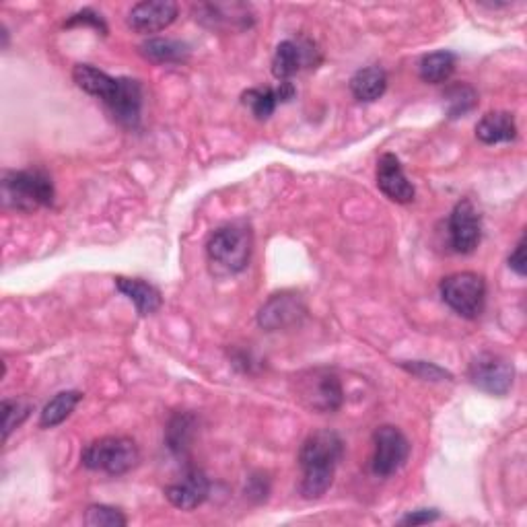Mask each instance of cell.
<instances>
[{"label": "cell", "mask_w": 527, "mask_h": 527, "mask_svg": "<svg viewBox=\"0 0 527 527\" xmlns=\"http://www.w3.org/2000/svg\"><path fill=\"white\" fill-rule=\"evenodd\" d=\"M248 495L254 499H258V501H262V499H266V495H268V480H266V476H262V474H258V476H252L250 478V486H248Z\"/></svg>", "instance_id": "obj_33"}, {"label": "cell", "mask_w": 527, "mask_h": 527, "mask_svg": "<svg viewBox=\"0 0 527 527\" xmlns=\"http://www.w3.org/2000/svg\"><path fill=\"white\" fill-rule=\"evenodd\" d=\"M297 89L293 87L291 81H283L278 83V87H258V89H250L241 95V103L248 108L256 120H268L278 103H287L295 97Z\"/></svg>", "instance_id": "obj_17"}, {"label": "cell", "mask_w": 527, "mask_h": 527, "mask_svg": "<svg viewBox=\"0 0 527 527\" xmlns=\"http://www.w3.org/2000/svg\"><path fill=\"white\" fill-rule=\"evenodd\" d=\"M468 375L474 388L480 392L503 398L513 388L515 369L505 357L497 353H482L470 363Z\"/></svg>", "instance_id": "obj_7"}, {"label": "cell", "mask_w": 527, "mask_h": 527, "mask_svg": "<svg viewBox=\"0 0 527 527\" xmlns=\"http://www.w3.org/2000/svg\"><path fill=\"white\" fill-rule=\"evenodd\" d=\"M377 188L398 204H408L416 196L414 186L408 182L402 163L394 153H385L377 161Z\"/></svg>", "instance_id": "obj_15"}, {"label": "cell", "mask_w": 527, "mask_h": 527, "mask_svg": "<svg viewBox=\"0 0 527 527\" xmlns=\"http://www.w3.org/2000/svg\"><path fill=\"white\" fill-rule=\"evenodd\" d=\"M509 268L517 274V276H525L527 272V258H525V235H521L519 243L515 245L513 254L509 256Z\"/></svg>", "instance_id": "obj_31"}, {"label": "cell", "mask_w": 527, "mask_h": 527, "mask_svg": "<svg viewBox=\"0 0 527 527\" xmlns=\"http://www.w3.org/2000/svg\"><path fill=\"white\" fill-rule=\"evenodd\" d=\"M385 89H388V75L381 66H367L355 73L350 79V93L355 95L357 101L373 103L383 97Z\"/></svg>", "instance_id": "obj_20"}, {"label": "cell", "mask_w": 527, "mask_h": 527, "mask_svg": "<svg viewBox=\"0 0 527 527\" xmlns=\"http://www.w3.org/2000/svg\"><path fill=\"white\" fill-rule=\"evenodd\" d=\"M342 455L344 441L330 429L315 431L303 441L299 451V466L303 472L299 490L303 499L315 501L328 493Z\"/></svg>", "instance_id": "obj_1"}, {"label": "cell", "mask_w": 527, "mask_h": 527, "mask_svg": "<svg viewBox=\"0 0 527 527\" xmlns=\"http://www.w3.org/2000/svg\"><path fill=\"white\" fill-rule=\"evenodd\" d=\"M103 103L118 124L124 128H136L140 122V110H143V87L136 79L118 77L110 97Z\"/></svg>", "instance_id": "obj_12"}, {"label": "cell", "mask_w": 527, "mask_h": 527, "mask_svg": "<svg viewBox=\"0 0 527 527\" xmlns=\"http://www.w3.org/2000/svg\"><path fill=\"white\" fill-rule=\"evenodd\" d=\"M295 398L313 412H336L344 402L340 377L330 369H309L293 379Z\"/></svg>", "instance_id": "obj_5"}, {"label": "cell", "mask_w": 527, "mask_h": 527, "mask_svg": "<svg viewBox=\"0 0 527 527\" xmlns=\"http://www.w3.org/2000/svg\"><path fill=\"white\" fill-rule=\"evenodd\" d=\"M83 25L93 27V29H97L99 33H108V25L103 23L101 15H97V13L91 11V9H83V11L75 13L73 17H70V19L64 23V27H68V29H70V27H83Z\"/></svg>", "instance_id": "obj_30"}, {"label": "cell", "mask_w": 527, "mask_h": 527, "mask_svg": "<svg viewBox=\"0 0 527 527\" xmlns=\"http://www.w3.org/2000/svg\"><path fill=\"white\" fill-rule=\"evenodd\" d=\"M194 435H196V416L190 412H178L169 420L167 431H165L167 447L171 449L173 455L184 458L192 447Z\"/></svg>", "instance_id": "obj_21"}, {"label": "cell", "mask_w": 527, "mask_h": 527, "mask_svg": "<svg viewBox=\"0 0 527 527\" xmlns=\"http://www.w3.org/2000/svg\"><path fill=\"white\" fill-rule=\"evenodd\" d=\"M83 400V394L81 392H75V390H68V392H60L56 394L48 404L46 408L42 410V416H40V427L42 429H54L58 425H62L64 420L75 412V408L79 406V402Z\"/></svg>", "instance_id": "obj_25"}, {"label": "cell", "mask_w": 527, "mask_h": 527, "mask_svg": "<svg viewBox=\"0 0 527 527\" xmlns=\"http://www.w3.org/2000/svg\"><path fill=\"white\" fill-rule=\"evenodd\" d=\"M52 178L42 169L5 171L3 175V204L17 213H35L38 208L54 204Z\"/></svg>", "instance_id": "obj_2"}, {"label": "cell", "mask_w": 527, "mask_h": 527, "mask_svg": "<svg viewBox=\"0 0 527 527\" xmlns=\"http://www.w3.org/2000/svg\"><path fill=\"white\" fill-rule=\"evenodd\" d=\"M482 241V217L476 206L464 198L449 215V243L453 252L472 254Z\"/></svg>", "instance_id": "obj_10"}, {"label": "cell", "mask_w": 527, "mask_h": 527, "mask_svg": "<svg viewBox=\"0 0 527 527\" xmlns=\"http://www.w3.org/2000/svg\"><path fill=\"white\" fill-rule=\"evenodd\" d=\"M322 62V54L311 40H285L276 46L272 58V75L283 83L291 81L303 68H315Z\"/></svg>", "instance_id": "obj_9"}, {"label": "cell", "mask_w": 527, "mask_h": 527, "mask_svg": "<svg viewBox=\"0 0 527 527\" xmlns=\"http://www.w3.org/2000/svg\"><path fill=\"white\" fill-rule=\"evenodd\" d=\"M81 462L91 472L122 476L136 468L140 451L130 437H101L83 449Z\"/></svg>", "instance_id": "obj_3"}, {"label": "cell", "mask_w": 527, "mask_h": 527, "mask_svg": "<svg viewBox=\"0 0 527 527\" xmlns=\"http://www.w3.org/2000/svg\"><path fill=\"white\" fill-rule=\"evenodd\" d=\"M375 453H373V472L381 478L394 476L400 472L410 455V443L406 435L392 425L379 427L373 435Z\"/></svg>", "instance_id": "obj_8"}, {"label": "cell", "mask_w": 527, "mask_h": 527, "mask_svg": "<svg viewBox=\"0 0 527 527\" xmlns=\"http://www.w3.org/2000/svg\"><path fill=\"white\" fill-rule=\"evenodd\" d=\"M455 64H458V56L449 50H439L423 56V60L418 64V75L425 83L441 85L451 79Z\"/></svg>", "instance_id": "obj_22"}, {"label": "cell", "mask_w": 527, "mask_h": 527, "mask_svg": "<svg viewBox=\"0 0 527 527\" xmlns=\"http://www.w3.org/2000/svg\"><path fill=\"white\" fill-rule=\"evenodd\" d=\"M210 493V482L206 474L198 468H190L180 482H173L165 488L167 501L182 511H194L200 507Z\"/></svg>", "instance_id": "obj_16"}, {"label": "cell", "mask_w": 527, "mask_h": 527, "mask_svg": "<svg viewBox=\"0 0 527 527\" xmlns=\"http://www.w3.org/2000/svg\"><path fill=\"white\" fill-rule=\"evenodd\" d=\"M439 519V511L437 509H416L412 513H408L406 517L400 519V525H425L431 521Z\"/></svg>", "instance_id": "obj_32"}, {"label": "cell", "mask_w": 527, "mask_h": 527, "mask_svg": "<svg viewBox=\"0 0 527 527\" xmlns=\"http://www.w3.org/2000/svg\"><path fill=\"white\" fill-rule=\"evenodd\" d=\"M476 136L484 145L511 143L517 138V124L509 112H488L476 124Z\"/></svg>", "instance_id": "obj_19"}, {"label": "cell", "mask_w": 527, "mask_h": 527, "mask_svg": "<svg viewBox=\"0 0 527 527\" xmlns=\"http://www.w3.org/2000/svg\"><path fill=\"white\" fill-rule=\"evenodd\" d=\"M73 79L77 83L79 89H83L85 93L99 97L101 101H105L116 85V79L110 77L108 73H103V70L91 66V64H77L73 70Z\"/></svg>", "instance_id": "obj_24"}, {"label": "cell", "mask_w": 527, "mask_h": 527, "mask_svg": "<svg viewBox=\"0 0 527 527\" xmlns=\"http://www.w3.org/2000/svg\"><path fill=\"white\" fill-rule=\"evenodd\" d=\"M305 311V303L297 293H276L262 305L258 313V324L268 332L287 330L303 320Z\"/></svg>", "instance_id": "obj_11"}, {"label": "cell", "mask_w": 527, "mask_h": 527, "mask_svg": "<svg viewBox=\"0 0 527 527\" xmlns=\"http://www.w3.org/2000/svg\"><path fill=\"white\" fill-rule=\"evenodd\" d=\"M180 7L173 0H145L128 13V27L136 33H159L178 19Z\"/></svg>", "instance_id": "obj_13"}, {"label": "cell", "mask_w": 527, "mask_h": 527, "mask_svg": "<svg viewBox=\"0 0 527 527\" xmlns=\"http://www.w3.org/2000/svg\"><path fill=\"white\" fill-rule=\"evenodd\" d=\"M254 248V237L250 227L245 225H225L210 233L206 243V254L210 262L219 264L231 274L248 268Z\"/></svg>", "instance_id": "obj_4"}, {"label": "cell", "mask_w": 527, "mask_h": 527, "mask_svg": "<svg viewBox=\"0 0 527 527\" xmlns=\"http://www.w3.org/2000/svg\"><path fill=\"white\" fill-rule=\"evenodd\" d=\"M85 523L89 527H124L128 519L122 515L120 509L108 505H91L85 515Z\"/></svg>", "instance_id": "obj_28"}, {"label": "cell", "mask_w": 527, "mask_h": 527, "mask_svg": "<svg viewBox=\"0 0 527 527\" xmlns=\"http://www.w3.org/2000/svg\"><path fill=\"white\" fill-rule=\"evenodd\" d=\"M402 369L416 375L418 379H423V381H451L453 379V375L449 371H445L443 367H439L435 363H425V361L402 363Z\"/></svg>", "instance_id": "obj_29"}, {"label": "cell", "mask_w": 527, "mask_h": 527, "mask_svg": "<svg viewBox=\"0 0 527 527\" xmlns=\"http://www.w3.org/2000/svg\"><path fill=\"white\" fill-rule=\"evenodd\" d=\"M140 54L157 64H180L190 56L188 44L171 38H153L140 46Z\"/></svg>", "instance_id": "obj_23"}, {"label": "cell", "mask_w": 527, "mask_h": 527, "mask_svg": "<svg viewBox=\"0 0 527 527\" xmlns=\"http://www.w3.org/2000/svg\"><path fill=\"white\" fill-rule=\"evenodd\" d=\"M116 289L136 305V311L140 315H151L163 305V297H161L159 289L153 287L151 283H147V280L118 276L116 278Z\"/></svg>", "instance_id": "obj_18"}, {"label": "cell", "mask_w": 527, "mask_h": 527, "mask_svg": "<svg viewBox=\"0 0 527 527\" xmlns=\"http://www.w3.org/2000/svg\"><path fill=\"white\" fill-rule=\"evenodd\" d=\"M31 414V404L25 400H3V441L21 427Z\"/></svg>", "instance_id": "obj_27"}, {"label": "cell", "mask_w": 527, "mask_h": 527, "mask_svg": "<svg viewBox=\"0 0 527 527\" xmlns=\"http://www.w3.org/2000/svg\"><path fill=\"white\" fill-rule=\"evenodd\" d=\"M445 99V110L451 120L462 118L468 112H472L478 105V93L468 83H453L443 93Z\"/></svg>", "instance_id": "obj_26"}, {"label": "cell", "mask_w": 527, "mask_h": 527, "mask_svg": "<svg viewBox=\"0 0 527 527\" xmlns=\"http://www.w3.org/2000/svg\"><path fill=\"white\" fill-rule=\"evenodd\" d=\"M196 21L210 29H231L241 31L254 23V15L248 5L241 3H202L194 7Z\"/></svg>", "instance_id": "obj_14"}, {"label": "cell", "mask_w": 527, "mask_h": 527, "mask_svg": "<svg viewBox=\"0 0 527 527\" xmlns=\"http://www.w3.org/2000/svg\"><path fill=\"white\" fill-rule=\"evenodd\" d=\"M441 299L466 320H476L484 311L486 283L476 272H455L441 280Z\"/></svg>", "instance_id": "obj_6"}]
</instances>
